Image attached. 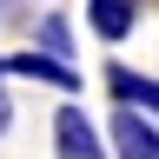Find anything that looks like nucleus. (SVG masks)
I'll use <instances>...</instances> for the list:
<instances>
[{
  "instance_id": "obj_1",
  "label": "nucleus",
  "mask_w": 159,
  "mask_h": 159,
  "mask_svg": "<svg viewBox=\"0 0 159 159\" xmlns=\"http://www.w3.org/2000/svg\"><path fill=\"white\" fill-rule=\"evenodd\" d=\"M53 152L60 159H106V133H99L80 106H60L53 113Z\"/></svg>"
},
{
  "instance_id": "obj_2",
  "label": "nucleus",
  "mask_w": 159,
  "mask_h": 159,
  "mask_svg": "<svg viewBox=\"0 0 159 159\" xmlns=\"http://www.w3.org/2000/svg\"><path fill=\"white\" fill-rule=\"evenodd\" d=\"M106 139H113V152H119V159H159V126H146L133 106H119V113H113Z\"/></svg>"
},
{
  "instance_id": "obj_3",
  "label": "nucleus",
  "mask_w": 159,
  "mask_h": 159,
  "mask_svg": "<svg viewBox=\"0 0 159 159\" xmlns=\"http://www.w3.org/2000/svg\"><path fill=\"white\" fill-rule=\"evenodd\" d=\"M7 73H20V80H47V86H60V93H73V86H80L66 60H47L40 47H27V53H13V60H7Z\"/></svg>"
},
{
  "instance_id": "obj_4",
  "label": "nucleus",
  "mask_w": 159,
  "mask_h": 159,
  "mask_svg": "<svg viewBox=\"0 0 159 159\" xmlns=\"http://www.w3.org/2000/svg\"><path fill=\"white\" fill-rule=\"evenodd\" d=\"M86 20H93V40L119 47L133 33V0H86Z\"/></svg>"
},
{
  "instance_id": "obj_5",
  "label": "nucleus",
  "mask_w": 159,
  "mask_h": 159,
  "mask_svg": "<svg viewBox=\"0 0 159 159\" xmlns=\"http://www.w3.org/2000/svg\"><path fill=\"white\" fill-rule=\"evenodd\" d=\"M106 86L126 99V106H146V113H159V80L152 73H133V66H106Z\"/></svg>"
},
{
  "instance_id": "obj_6",
  "label": "nucleus",
  "mask_w": 159,
  "mask_h": 159,
  "mask_svg": "<svg viewBox=\"0 0 159 159\" xmlns=\"http://www.w3.org/2000/svg\"><path fill=\"white\" fill-rule=\"evenodd\" d=\"M33 40H40V53H47V60H66V53H73L66 20H40V33H33Z\"/></svg>"
},
{
  "instance_id": "obj_7",
  "label": "nucleus",
  "mask_w": 159,
  "mask_h": 159,
  "mask_svg": "<svg viewBox=\"0 0 159 159\" xmlns=\"http://www.w3.org/2000/svg\"><path fill=\"white\" fill-rule=\"evenodd\" d=\"M7 126H13V93H0V139H7Z\"/></svg>"
},
{
  "instance_id": "obj_8",
  "label": "nucleus",
  "mask_w": 159,
  "mask_h": 159,
  "mask_svg": "<svg viewBox=\"0 0 159 159\" xmlns=\"http://www.w3.org/2000/svg\"><path fill=\"white\" fill-rule=\"evenodd\" d=\"M0 73H7V60H0Z\"/></svg>"
}]
</instances>
